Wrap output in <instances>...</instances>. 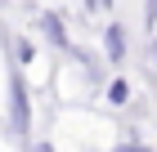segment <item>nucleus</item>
Instances as JSON below:
<instances>
[{
    "label": "nucleus",
    "instance_id": "f03ea898",
    "mask_svg": "<svg viewBox=\"0 0 157 152\" xmlns=\"http://www.w3.org/2000/svg\"><path fill=\"white\" fill-rule=\"evenodd\" d=\"M36 27H40V36H45L54 49H72V36H67V23H63L54 9H40V18H36Z\"/></svg>",
    "mask_w": 157,
    "mask_h": 152
},
{
    "label": "nucleus",
    "instance_id": "9d476101",
    "mask_svg": "<svg viewBox=\"0 0 157 152\" xmlns=\"http://www.w3.org/2000/svg\"><path fill=\"white\" fill-rule=\"evenodd\" d=\"M148 54H153V67H157V40H153V45H148Z\"/></svg>",
    "mask_w": 157,
    "mask_h": 152
},
{
    "label": "nucleus",
    "instance_id": "39448f33",
    "mask_svg": "<svg viewBox=\"0 0 157 152\" xmlns=\"http://www.w3.org/2000/svg\"><path fill=\"white\" fill-rule=\"evenodd\" d=\"M32 58H36V45H32L27 36H18V40H13V67H27Z\"/></svg>",
    "mask_w": 157,
    "mask_h": 152
},
{
    "label": "nucleus",
    "instance_id": "f257e3e1",
    "mask_svg": "<svg viewBox=\"0 0 157 152\" xmlns=\"http://www.w3.org/2000/svg\"><path fill=\"white\" fill-rule=\"evenodd\" d=\"M9 130L18 139L32 134V94L23 85V67H9Z\"/></svg>",
    "mask_w": 157,
    "mask_h": 152
},
{
    "label": "nucleus",
    "instance_id": "7ed1b4c3",
    "mask_svg": "<svg viewBox=\"0 0 157 152\" xmlns=\"http://www.w3.org/2000/svg\"><path fill=\"white\" fill-rule=\"evenodd\" d=\"M103 54H108L112 67L126 63V27H121V23H108V27H103Z\"/></svg>",
    "mask_w": 157,
    "mask_h": 152
},
{
    "label": "nucleus",
    "instance_id": "0eeeda50",
    "mask_svg": "<svg viewBox=\"0 0 157 152\" xmlns=\"http://www.w3.org/2000/svg\"><path fill=\"white\" fill-rule=\"evenodd\" d=\"M81 5H85L90 13H108V9H112V0H81Z\"/></svg>",
    "mask_w": 157,
    "mask_h": 152
},
{
    "label": "nucleus",
    "instance_id": "20e7f679",
    "mask_svg": "<svg viewBox=\"0 0 157 152\" xmlns=\"http://www.w3.org/2000/svg\"><path fill=\"white\" fill-rule=\"evenodd\" d=\"M103 94H108V103H112V107H126V103H130V81H126V76H112Z\"/></svg>",
    "mask_w": 157,
    "mask_h": 152
},
{
    "label": "nucleus",
    "instance_id": "6e6552de",
    "mask_svg": "<svg viewBox=\"0 0 157 152\" xmlns=\"http://www.w3.org/2000/svg\"><path fill=\"white\" fill-rule=\"evenodd\" d=\"M144 23L157 27V0H144Z\"/></svg>",
    "mask_w": 157,
    "mask_h": 152
},
{
    "label": "nucleus",
    "instance_id": "423d86ee",
    "mask_svg": "<svg viewBox=\"0 0 157 152\" xmlns=\"http://www.w3.org/2000/svg\"><path fill=\"white\" fill-rule=\"evenodd\" d=\"M112 152H153V148H148V143H139V139H126V143H117Z\"/></svg>",
    "mask_w": 157,
    "mask_h": 152
},
{
    "label": "nucleus",
    "instance_id": "1a4fd4ad",
    "mask_svg": "<svg viewBox=\"0 0 157 152\" xmlns=\"http://www.w3.org/2000/svg\"><path fill=\"white\" fill-rule=\"evenodd\" d=\"M32 152H54V143H32Z\"/></svg>",
    "mask_w": 157,
    "mask_h": 152
}]
</instances>
